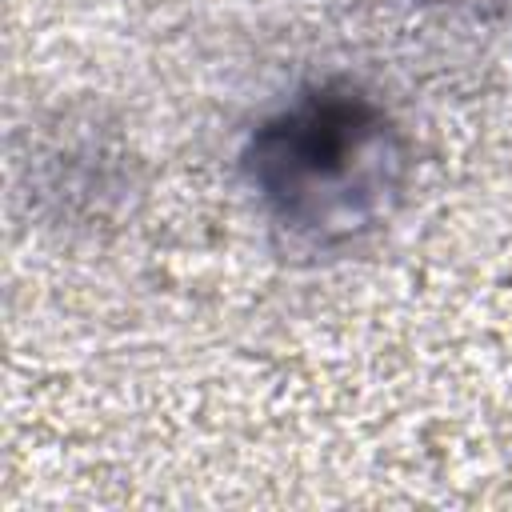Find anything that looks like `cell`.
Returning <instances> with one entry per match:
<instances>
[{"instance_id":"6da1fadb","label":"cell","mask_w":512,"mask_h":512,"mask_svg":"<svg viewBox=\"0 0 512 512\" xmlns=\"http://www.w3.org/2000/svg\"><path fill=\"white\" fill-rule=\"evenodd\" d=\"M408 168L404 132L352 80L296 92L244 148V180L264 216L312 248H344L388 224Z\"/></svg>"}]
</instances>
